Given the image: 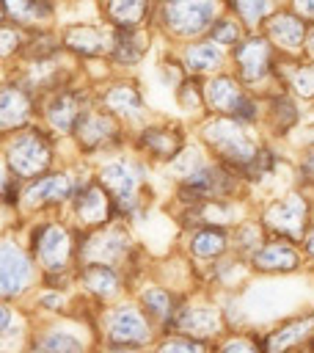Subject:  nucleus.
Wrapping results in <instances>:
<instances>
[{
    "instance_id": "nucleus-1",
    "label": "nucleus",
    "mask_w": 314,
    "mask_h": 353,
    "mask_svg": "<svg viewBox=\"0 0 314 353\" xmlns=\"http://www.w3.org/2000/svg\"><path fill=\"white\" fill-rule=\"evenodd\" d=\"M220 11H223L220 0H157L151 14V30L154 36L165 39L174 47L204 36L209 22Z\"/></svg>"
},
{
    "instance_id": "nucleus-2",
    "label": "nucleus",
    "mask_w": 314,
    "mask_h": 353,
    "mask_svg": "<svg viewBox=\"0 0 314 353\" xmlns=\"http://www.w3.org/2000/svg\"><path fill=\"white\" fill-rule=\"evenodd\" d=\"M110 196L116 221L138 218L146 210V163L129 157H113L96 168L94 176Z\"/></svg>"
},
{
    "instance_id": "nucleus-3",
    "label": "nucleus",
    "mask_w": 314,
    "mask_h": 353,
    "mask_svg": "<svg viewBox=\"0 0 314 353\" xmlns=\"http://www.w3.org/2000/svg\"><path fill=\"white\" fill-rule=\"evenodd\" d=\"M28 251L36 262V270L50 284H58L77 262V237L61 221H39L30 229Z\"/></svg>"
},
{
    "instance_id": "nucleus-4",
    "label": "nucleus",
    "mask_w": 314,
    "mask_h": 353,
    "mask_svg": "<svg viewBox=\"0 0 314 353\" xmlns=\"http://www.w3.org/2000/svg\"><path fill=\"white\" fill-rule=\"evenodd\" d=\"M275 66H278V52L270 47V41L259 30H248L231 50H229V63L226 69L253 94H262L267 88H278L275 83Z\"/></svg>"
},
{
    "instance_id": "nucleus-5",
    "label": "nucleus",
    "mask_w": 314,
    "mask_h": 353,
    "mask_svg": "<svg viewBox=\"0 0 314 353\" xmlns=\"http://www.w3.org/2000/svg\"><path fill=\"white\" fill-rule=\"evenodd\" d=\"M198 138H201L204 149L212 154V160L229 165L237 174L251 163V157L256 154V146H259V141L251 135V127H245L229 116H212V113L201 121Z\"/></svg>"
},
{
    "instance_id": "nucleus-6",
    "label": "nucleus",
    "mask_w": 314,
    "mask_h": 353,
    "mask_svg": "<svg viewBox=\"0 0 314 353\" xmlns=\"http://www.w3.org/2000/svg\"><path fill=\"white\" fill-rule=\"evenodd\" d=\"M3 157H6V174H11L19 182H28L44 171L52 168L55 160V135H50L44 127H25L3 138Z\"/></svg>"
},
{
    "instance_id": "nucleus-7",
    "label": "nucleus",
    "mask_w": 314,
    "mask_h": 353,
    "mask_svg": "<svg viewBox=\"0 0 314 353\" xmlns=\"http://www.w3.org/2000/svg\"><path fill=\"white\" fill-rule=\"evenodd\" d=\"M259 33L270 41V47L278 52V58H306L314 61V22L300 19L289 8L278 6Z\"/></svg>"
},
{
    "instance_id": "nucleus-8",
    "label": "nucleus",
    "mask_w": 314,
    "mask_h": 353,
    "mask_svg": "<svg viewBox=\"0 0 314 353\" xmlns=\"http://www.w3.org/2000/svg\"><path fill=\"white\" fill-rule=\"evenodd\" d=\"M88 105H94L88 88L74 85V80L50 91V94H44V97H39V113L44 119V130L55 138L72 135L77 119L85 113Z\"/></svg>"
},
{
    "instance_id": "nucleus-9",
    "label": "nucleus",
    "mask_w": 314,
    "mask_h": 353,
    "mask_svg": "<svg viewBox=\"0 0 314 353\" xmlns=\"http://www.w3.org/2000/svg\"><path fill=\"white\" fill-rule=\"evenodd\" d=\"M132 251H135V243L127 226L118 221H110L77 237V262H102V265L124 268Z\"/></svg>"
},
{
    "instance_id": "nucleus-10",
    "label": "nucleus",
    "mask_w": 314,
    "mask_h": 353,
    "mask_svg": "<svg viewBox=\"0 0 314 353\" xmlns=\"http://www.w3.org/2000/svg\"><path fill=\"white\" fill-rule=\"evenodd\" d=\"M61 50L72 61H105L113 41V28L96 17L88 19H66L58 28Z\"/></svg>"
},
{
    "instance_id": "nucleus-11",
    "label": "nucleus",
    "mask_w": 314,
    "mask_h": 353,
    "mask_svg": "<svg viewBox=\"0 0 314 353\" xmlns=\"http://www.w3.org/2000/svg\"><path fill=\"white\" fill-rule=\"evenodd\" d=\"M262 229L273 237H284L292 243H300L306 232L311 229V207L308 196L303 190H292L281 199H273L262 212Z\"/></svg>"
},
{
    "instance_id": "nucleus-12",
    "label": "nucleus",
    "mask_w": 314,
    "mask_h": 353,
    "mask_svg": "<svg viewBox=\"0 0 314 353\" xmlns=\"http://www.w3.org/2000/svg\"><path fill=\"white\" fill-rule=\"evenodd\" d=\"M77 176H72L69 171H44L28 182H22L19 188V201L17 210L25 212H44V210H58L63 204H69L74 188H77Z\"/></svg>"
},
{
    "instance_id": "nucleus-13",
    "label": "nucleus",
    "mask_w": 314,
    "mask_h": 353,
    "mask_svg": "<svg viewBox=\"0 0 314 353\" xmlns=\"http://www.w3.org/2000/svg\"><path fill=\"white\" fill-rule=\"evenodd\" d=\"M39 97L14 74L0 80V138L36 124Z\"/></svg>"
},
{
    "instance_id": "nucleus-14",
    "label": "nucleus",
    "mask_w": 314,
    "mask_h": 353,
    "mask_svg": "<svg viewBox=\"0 0 314 353\" xmlns=\"http://www.w3.org/2000/svg\"><path fill=\"white\" fill-rule=\"evenodd\" d=\"M36 273L39 270H36L30 251L17 240L3 237L0 240V298L11 301V298L25 295L33 287Z\"/></svg>"
},
{
    "instance_id": "nucleus-15",
    "label": "nucleus",
    "mask_w": 314,
    "mask_h": 353,
    "mask_svg": "<svg viewBox=\"0 0 314 353\" xmlns=\"http://www.w3.org/2000/svg\"><path fill=\"white\" fill-rule=\"evenodd\" d=\"M72 135H74L77 146H80L85 154H94V152H102V149L116 146V143L121 141V135H124V124H121L116 116L105 113L102 108L88 105L85 113L77 119Z\"/></svg>"
},
{
    "instance_id": "nucleus-16",
    "label": "nucleus",
    "mask_w": 314,
    "mask_h": 353,
    "mask_svg": "<svg viewBox=\"0 0 314 353\" xmlns=\"http://www.w3.org/2000/svg\"><path fill=\"white\" fill-rule=\"evenodd\" d=\"M94 105L102 108L105 113L116 116L121 124L124 121H140L146 116L143 91L129 77H116V80L99 85V91L94 94Z\"/></svg>"
},
{
    "instance_id": "nucleus-17",
    "label": "nucleus",
    "mask_w": 314,
    "mask_h": 353,
    "mask_svg": "<svg viewBox=\"0 0 314 353\" xmlns=\"http://www.w3.org/2000/svg\"><path fill=\"white\" fill-rule=\"evenodd\" d=\"M72 212H74V221L83 232H91L96 226H105L110 221H116V212H113V204H110V196L102 190V185L96 179H80L72 199Z\"/></svg>"
},
{
    "instance_id": "nucleus-18",
    "label": "nucleus",
    "mask_w": 314,
    "mask_h": 353,
    "mask_svg": "<svg viewBox=\"0 0 314 353\" xmlns=\"http://www.w3.org/2000/svg\"><path fill=\"white\" fill-rule=\"evenodd\" d=\"M171 52H174L176 63L182 66V72L193 74V77H209V74L226 69V63H229V52L223 47L212 44L207 36L174 44Z\"/></svg>"
},
{
    "instance_id": "nucleus-19",
    "label": "nucleus",
    "mask_w": 314,
    "mask_h": 353,
    "mask_svg": "<svg viewBox=\"0 0 314 353\" xmlns=\"http://www.w3.org/2000/svg\"><path fill=\"white\" fill-rule=\"evenodd\" d=\"M306 254L300 251L297 243L284 240V237H270L262 240V245L248 256V265L253 273H264V276H286L300 270Z\"/></svg>"
},
{
    "instance_id": "nucleus-20",
    "label": "nucleus",
    "mask_w": 314,
    "mask_h": 353,
    "mask_svg": "<svg viewBox=\"0 0 314 353\" xmlns=\"http://www.w3.org/2000/svg\"><path fill=\"white\" fill-rule=\"evenodd\" d=\"M154 30L151 28H124V30H113V41H110V52H107V63L113 69H135L146 61V55L151 52V41H154Z\"/></svg>"
},
{
    "instance_id": "nucleus-21",
    "label": "nucleus",
    "mask_w": 314,
    "mask_h": 353,
    "mask_svg": "<svg viewBox=\"0 0 314 353\" xmlns=\"http://www.w3.org/2000/svg\"><path fill=\"white\" fill-rule=\"evenodd\" d=\"M96 19L113 30L124 28H151V14L157 0H91Z\"/></svg>"
},
{
    "instance_id": "nucleus-22",
    "label": "nucleus",
    "mask_w": 314,
    "mask_h": 353,
    "mask_svg": "<svg viewBox=\"0 0 314 353\" xmlns=\"http://www.w3.org/2000/svg\"><path fill=\"white\" fill-rule=\"evenodd\" d=\"M185 143L187 138L176 124H146L135 138L138 152L154 163H171Z\"/></svg>"
},
{
    "instance_id": "nucleus-23",
    "label": "nucleus",
    "mask_w": 314,
    "mask_h": 353,
    "mask_svg": "<svg viewBox=\"0 0 314 353\" xmlns=\"http://www.w3.org/2000/svg\"><path fill=\"white\" fill-rule=\"evenodd\" d=\"M245 91L248 88L229 69H220L209 77H201L204 110H209L212 116H231V110L237 108V102L242 99Z\"/></svg>"
},
{
    "instance_id": "nucleus-24",
    "label": "nucleus",
    "mask_w": 314,
    "mask_h": 353,
    "mask_svg": "<svg viewBox=\"0 0 314 353\" xmlns=\"http://www.w3.org/2000/svg\"><path fill=\"white\" fill-rule=\"evenodd\" d=\"M275 83H278L281 91H286L297 102H311V97H314V61L278 58Z\"/></svg>"
},
{
    "instance_id": "nucleus-25",
    "label": "nucleus",
    "mask_w": 314,
    "mask_h": 353,
    "mask_svg": "<svg viewBox=\"0 0 314 353\" xmlns=\"http://www.w3.org/2000/svg\"><path fill=\"white\" fill-rule=\"evenodd\" d=\"M107 336L116 345H143L149 339V320L143 309L124 303L107 314Z\"/></svg>"
},
{
    "instance_id": "nucleus-26",
    "label": "nucleus",
    "mask_w": 314,
    "mask_h": 353,
    "mask_svg": "<svg viewBox=\"0 0 314 353\" xmlns=\"http://www.w3.org/2000/svg\"><path fill=\"white\" fill-rule=\"evenodd\" d=\"M8 22L19 28H44L55 25L63 8V0H3Z\"/></svg>"
},
{
    "instance_id": "nucleus-27",
    "label": "nucleus",
    "mask_w": 314,
    "mask_h": 353,
    "mask_svg": "<svg viewBox=\"0 0 314 353\" xmlns=\"http://www.w3.org/2000/svg\"><path fill=\"white\" fill-rule=\"evenodd\" d=\"M80 284L94 298L107 301L121 290V268L102 265V262H80Z\"/></svg>"
},
{
    "instance_id": "nucleus-28",
    "label": "nucleus",
    "mask_w": 314,
    "mask_h": 353,
    "mask_svg": "<svg viewBox=\"0 0 314 353\" xmlns=\"http://www.w3.org/2000/svg\"><path fill=\"white\" fill-rule=\"evenodd\" d=\"M262 113L270 116L273 127L278 130L275 135H286L289 130H295L300 124V102L295 97H289L286 91H281V88L267 91V97L262 102Z\"/></svg>"
},
{
    "instance_id": "nucleus-29",
    "label": "nucleus",
    "mask_w": 314,
    "mask_h": 353,
    "mask_svg": "<svg viewBox=\"0 0 314 353\" xmlns=\"http://www.w3.org/2000/svg\"><path fill=\"white\" fill-rule=\"evenodd\" d=\"M187 248L196 259L215 262L218 256L229 254V232L223 226H196L190 232Z\"/></svg>"
},
{
    "instance_id": "nucleus-30",
    "label": "nucleus",
    "mask_w": 314,
    "mask_h": 353,
    "mask_svg": "<svg viewBox=\"0 0 314 353\" xmlns=\"http://www.w3.org/2000/svg\"><path fill=\"white\" fill-rule=\"evenodd\" d=\"M223 11H229L245 30H259L264 19L281 6V0H220Z\"/></svg>"
},
{
    "instance_id": "nucleus-31",
    "label": "nucleus",
    "mask_w": 314,
    "mask_h": 353,
    "mask_svg": "<svg viewBox=\"0 0 314 353\" xmlns=\"http://www.w3.org/2000/svg\"><path fill=\"white\" fill-rule=\"evenodd\" d=\"M174 320L190 336H209V334H215L220 314L215 306H185V309L174 312Z\"/></svg>"
},
{
    "instance_id": "nucleus-32",
    "label": "nucleus",
    "mask_w": 314,
    "mask_h": 353,
    "mask_svg": "<svg viewBox=\"0 0 314 353\" xmlns=\"http://www.w3.org/2000/svg\"><path fill=\"white\" fill-rule=\"evenodd\" d=\"M308 331H311V314H306L303 320L300 317L289 320V323L278 325L275 331H270L264 347H267V353H286L289 347H297L308 336Z\"/></svg>"
},
{
    "instance_id": "nucleus-33",
    "label": "nucleus",
    "mask_w": 314,
    "mask_h": 353,
    "mask_svg": "<svg viewBox=\"0 0 314 353\" xmlns=\"http://www.w3.org/2000/svg\"><path fill=\"white\" fill-rule=\"evenodd\" d=\"M140 306H143V314L146 317H151L157 323H168V320H174L176 298L165 287H146L140 292Z\"/></svg>"
},
{
    "instance_id": "nucleus-34",
    "label": "nucleus",
    "mask_w": 314,
    "mask_h": 353,
    "mask_svg": "<svg viewBox=\"0 0 314 353\" xmlns=\"http://www.w3.org/2000/svg\"><path fill=\"white\" fill-rule=\"evenodd\" d=\"M262 223L256 221H237L234 223V232L229 234V251H234L240 259L248 262V256L262 245L264 234H262Z\"/></svg>"
},
{
    "instance_id": "nucleus-35",
    "label": "nucleus",
    "mask_w": 314,
    "mask_h": 353,
    "mask_svg": "<svg viewBox=\"0 0 314 353\" xmlns=\"http://www.w3.org/2000/svg\"><path fill=\"white\" fill-rule=\"evenodd\" d=\"M245 33H248V30H245V28H242V25H240L229 11H220V14L209 22V28H207V33H204V36H207L212 44H218V47H223V50L229 52V50H231V47H234Z\"/></svg>"
},
{
    "instance_id": "nucleus-36",
    "label": "nucleus",
    "mask_w": 314,
    "mask_h": 353,
    "mask_svg": "<svg viewBox=\"0 0 314 353\" xmlns=\"http://www.w3.org/2000/svg\"><path fill=\"white\" fill-rule=\"evenodd\" d=\"M25 39H28V28H19L14 22H0V63H19Z\"/></svg>"
},
{
    "instance_id": "nucleus-37",
    "label": "nucleus",
    "mask_w": 314,
    "mask_h": 353,
    "mask_svg": "<svg viewBox=\"0 0 314 353\" xmlns=\"http://www.w3.org/2000/svg\"><path fill=\"white\" fill-rule=\"evenodd\" d=\"M174 97H176V102H179V108L182 110H193V113H198V110H204V94H201V77H193V74H185L176 85H174Z\"/></svg>"
},
{
    "instance_id": "nucleus-38",
    "label": "nucleus",
    "mask_w": 314,
    "mask_h": 353,
    "mask_svg": "<svg viewBox=\"0 0 314 353\" xmlns=\"http://www.w3.org/2000/svg\"><path fill=\"white\" fill-rule=\"evenodd\" d=\"M33 353H83V345L77 336H72L66 331H50L36 342Z\"/></svg>"
},
{
    "instance_id": "nucleus-39",
    "label": "nucleus",
    "mask_w": 314,
    "mask_h": 353,
    "mask_svg": "<svg viewBox=\"0 0 314 353\" xmlns=\"http://www.w3.org/2000/svg\"><path fill=\"white\" fill-rule=\"evenodd\" d=\"M157 353H204V345L198 339H187V336H176L160 345Z\"/></svg>"
},
{
    "instance_id": "nucleus-40",
    "label": "nucleus",
    "mask_w": 314,
    "mask_h": 353,
    "mask_svg": "<svg viewBox=\"0 0 314 353\" xmlns=\"http://www.w3.org/2000/svg\"><path fill=\"white\" fill-rule=\"evenodd\" d=\"M284 8H289L292 14H297L306 22H314V0H281Z\"/></svg>"
},
{
    "instance_id": "nucleus-41",
    "label": "nucleus",
    "mask_w": 314,
    "mask_h": 353,
    "mask_svg": "<svg viewBox=\"0 0 314 353\" xmlns=\"http://www.w3.org/2000/svg\"><path fill=\"white\" fill-rule=\"evenodd\" d=\"M297 179H303V188L311 185V152H303V165H297Z\"/></svg>"
},
{
    "instance_id": "nucleus-42",
    "label": "nucleus",
    "mask_w": 314,
    "mask_h": 353,
    "mask_svg": "<svg viewBox=\"0 0 314 353\" xmlns=\"http://www.w3.org/2000/svg\"><path fill=\"white\" fill-rule=\"evenodd\" d=\"M39 303H41L44 309H61V306H63V295L58 292V287H52V292H47V295L39 298Z\"/></svg>"
},
{
    "instance_id": "nucleus-43",
    "label": "nucleus",
    "mask_w": 314,
    "mask_h": 353,
    "mask_svg": "<svg viewBox=\"0 0 314 353\" xmlns=\"http://www.w3.org/2000/svg\"><path fill=\"white\" fill-rule=\"evenodd\" d=\"M223 353H259L248 339H234V342H229L226 345V350Z\"/></svg>"
},
{
    "instance_id": "nucleus-44",
    "label": "nucleus",
    "mask_w": 314,
    "mask_h": 353,
    "mask_svg": "<svg viewBox=\"0 0 314 353\" xmlns=\"http://www.w3.org/2000/svg\"><path fill=\"white\" fill-rule=\"evenodd\" d=\"M11 323H14V312H11V306L0 298V334H3V331H8V325H11Z\"/></svg>"
},
{
    "instance_id": "nucleus-45",
    "label": "nucleus",
    "mask_w": 314,
    "mask_h": 353,
    "mask_svg": "<svg viewBox=\"0 0 314 353\" xmlns=\"http://www.w3.org/2000/svg\"><path fill=\"white\" fill-rule=\"evenodd\" d=\"M0 22H8V17H6V6H3V0H0Z\"/></svg>"
},
{
    "instance_id": "nucleus-46",
    "label": "nucleus",
    "mask_w": 314,
    "mask_h": 353,
    "mask_svg": "<svg viewBox=\"0 0 314 353\" xmlns=\"http://www.w3.org/2000/svg\"><path fill=\"white\" fill-rule=\"evenodd\" d=\"M3 212H6V204H0V218H3Z\"/></svg>"
},
{
    "instance_id": "nucleus-47",
    "label": "nucleus",
    "mask_w": 314,
    "mask_h": 353,
    "mask_svg": "<svg viewBox=\"0 0 314 353\" xmlns=\"http://www.w3.org/2000/svg\"><path fill=\"white\" fill-rule=\"evenodd\" d=\"M63 3H69V0H63Z\"/></svg>"
}]
</instances>
